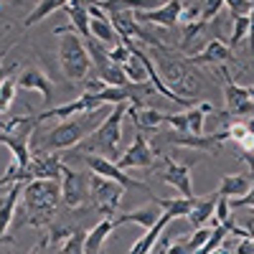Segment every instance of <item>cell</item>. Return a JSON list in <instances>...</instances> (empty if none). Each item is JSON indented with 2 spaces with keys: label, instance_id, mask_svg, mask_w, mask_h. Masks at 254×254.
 Returning a JSON list of instances; mask_svg holds the SVG:
<instances>
[{
  "label": "cell",
  "instance_id": "50",
  "mask_svg": "<svg viewBox=\"0 0 254 254\" xmlns=\"http://www.w3.org/2000/svg\"><path fill=\"white\" fill-rule=\"evenodd\" d=\"M247 92H249V97L254 99V84H252V87H247Z\"/></svg>",
  "mask_w": 254,
  "mask_h": 254
},
{
  "label": "cell",
  "instance_id": "34",
  "mask_svg": "<svg viewBox=\"0 0 254 254\" xmlns=\"http://www.w3.org/2000/svg\"><path fill=\"white\" fill-rule=\"evenodd\" d=\"M198 5H201V23H208L224 8V0H198Z\"/></svg>",
  "mask_w": 254,
  "mask_h": 254
},
{
  "label": "cell",
  "instance_id": "2",
  "mask_svg": "<svg viewBox=\"0 0 254 254\" xmlns=\"http://www.w3.org/2000/svg\"><path fill=\"white\" fill-rule=\"evenodd\" d=\"M23 203L28 211V226H46L56 216V203L61 198V181H28L23 186Z\"/></svg>",
  "mask_w": 254,
  "mask_h": 254
},
{
  "label": "cell",
  "instance_id": "31",
  "mask_svg": "<svg viewBox=\"0 0 254 254\" xmlns=\"http://www.w3.org/2000/svg\"><path fill=\"white\" fill-rule=\"evenodd\" d=\"M69 3H74V0H41V3L33 8V13L23 20V23L31 28V26H36V23H41L46 15H51V13H56V10H64Z\"/></svg>",
  "mask_w": 254,
  "mask_h": 254
},
{
  "label": "cell",
  "instance_id": "23",
  "mask_svg": "<svg viewBox=\"0 0 254 254\" xmlns=\"http://www.w3.org/2000/svg\"><path fill=\"white\" fill-rule=\"evenodd\" d=\"M127 115H130V120L140 127V130H158V127L168 120L165 112H160L155 107H140V104H130Z\"/></svg>",
  "mask_w": 254,
  "mask_h": 254
},
{
  "label": "cell",
  "instance_id": "17",
  "mask_svg": "<svg viewBox=\"0 0 254 254\" xmlns=\"http://www.w3.org/2000/svg\"><path fill=\"white\" fill-rule=\"evenodd\" d=\"M219 190H214V193H208V196H201L193 201V208H190V214L186 216L188 224L193 226V229H203L206 224L214 221V214H216V206H219Z\"/></svg>",
  "mask_w": 254,
  "mask_h": 254
},
{
  "label": "cell",
  "instance_id": "27",
  "mask_svg": "<svg viewBox=\"0 0 254 254\" xmlns=\"http://www.w3.org/2000/svg\"><path fill=\"white\" fill-rule=\"evenodd\" d=\"M0 145H5L8 150H10V155H13V160L23 168V171H28V165H31V150H28V140H20V137H13V135H8V132H0Z\"/></svg>",
  "mask_w": 254,
  "mask_h": 254
},
{
  "label": "cell",
  "instance_id": "15",
  "mask_svg": "<svg viewBox=\"0 0 254 254\" xmlns=\"http://www.w3.org/2000/svg\"><path fill=\"white\" fill-rule=\"evenodd\" d=\"M231 140L229 135V127H221V130H216L214 135H176L173 142L181 145V147H190V150H203V153H219L221 150V145Z\"/></svg>",
  "mask_w": 254,
  "mask_h": 254
},
{
  "label": "cell",
  "instance_id": "20",
  "mask_svg": "<svg viewBox=\"0 0 254 254\" xmlns=\"http://www.w3.org/2000/svg\"><path fill=\"white\" fill-rule=\"evenodd\" d=\"M115 221L112 219H102L94 229H89L87 234H84V254H102L104 249V242L110 239V234L115 231Z\"/></svg>",
  "mask_w": 254,
  "mask_h": 254
},
{
  "label": "cell",
  "instance_id": "47",
  "mask_svg": "<svg viewBox=\"0 0 254 254\" xmlns=\"http://www.w3.org/2000/svg\"><path fill=\"white\" fill-rule=\"evenodd\" d=\"M211 254H231V244H229V242H224V247H219L216 252H211Z\"/></svg>",
  "mask_w": 254,
  "mask_h": 254
},
{
  "label": "cell",
  "instance_id": "10",
  "mask_svg": "<svg viewBox=\"0 0 254 254\" xmlns=\"http://www.w3.org/2000/svg\"><path fill=\"white\" fill-rule=\"evenodd\" d=\"M102 107H107V104H104L97 94L84 92L81 97H76V99H71V102H66V104H59V107H54V110H46V112L36 115V127H38L41 122H46V120H66V117L87 115V112H99Z\"/></svg>",
  "mask_w": 254,
  "mask_h": 254
},
{
  "label": "cell",
  "instance_id": "33",
  "mask_svg": "<svg viewBox=\"0 0 254 254\" xmlns=\"http://www.w3.org/2000/svg\"><path fill=\"white\" fill-rule=\"evenodd\" d=\"M244 38H249V15H239V18H234V26H231V38H229V46H239Z\"/></svg>",
  "mask_w": 254,
  "mask_h": 254
},
{
  "label": "cell",
  "instance_id": "44",
  "mask_svg": "<svg viewBox=\"0 0 254 254\" xmlns=\"http://www.w3.org/2000/svg\"><path fill=\"white\" fill-rule=\"evenodd\" d=\"M249 51L254 54V3H252V10H249Z\"/></svg>",
  "mask_w": 254,
  "mask_h": 254
},
{
  "label": "cell",
  "instance_id": "36",
  "mask_svg": "<svg viewBox=\"0 0 254 254\" xmlns=\"http://www.w3.org/2000/svg\"><path fill=\"white\" fill-rule=\"evenodd\" d=\"M110 59H112V64H117V66H125V64L132 61V51H130V46H127L125 41H122L120 46L110 49Z\"/></svg>",
  "mask_w": 254,
  "mask_h": 254
},
{
  "label": "cell",
  "instance_id": "45",
  "mask_svg": "<svg viewBox=\"0 0 254 254\" xmlns=\"http://www.w3.org/2000/svg\"><path fill=\"white\" fill-rule=\"evenodd\" d=\"M13 71H15V66H5L3 56H0V84H3V81L8 79V74H13Z\"/></svg>",
  "mask_w": 254,
  "mask_h": 254
},
{
  "label": "cell",
  "instance_id": "13",
  "mask_svg": "<svg viewBox=\"0 0 254 254\" xmlns=\"http://www.w3.org/2000/svg\"><path fill=\"white\" fill-rule=\"evenodd\" d=\"M153 163H155V150L150 147L145 135H137L132 145L117 158V165L122 171H127V168H150Z\"/></svg>",
  "mask_w": 254,
  "mask_h": 254
},
{
  "label": "cell",
  "instance_id": "18",
  "mask_svg": "<svg viewBox=\"0 0 254 254\" xmlns=\"http://www.w3.org/2000/svg\"><path fill=\"white\" fill-rule=\"evenodd\" d=\"M193 66H206V64H214V66H224L226 61H231V46L224 44V41L214 38V41H208L206 49L196 56H190L188 59Z\"/></svg>",
  "mask_w": 254,
  "mask_h": 254
},
{
  "label": "cell",
  "instance_id": "46",
  "mask_svg": "<svg viewBox=\"0 0 254 254\" xmlns=\"http://www.w3.org/2000/svg\"><path fill=\"white\" fill-rule=\"evenodd\" d=\"M244 229H247V234H249V239H254V216H249V221L244 224Z\"/></svg>",
  "mask_w": 254,
  "mask_h": 254
},
{
  "label": "cell",
  "instance_id": "32",
  "mask_svg": "<svg viewBox=\"0 0 254 254\" xmlns=\"http://www.w3.org/2000/svg\"><path fill=\"white\" fill-rule=\"evenodd\" d=\"M97 79H102L107 87H127L130 84V79H127V74L122 71V66H117V64H107V66L97 69Z\"/></svg>",
  "mask_w": 254,
  "mask_h": 254
},
{
  "label": "cell",
  "instance_id": "16",
  "mask_svg": "<svg viewBox=\"0 0 254 254\" xmlns=\"http://www.w3.org/2000/svg\"><path fill=\"white\" fill-rule=\"evenodd\" d=\"M61 168H64V160L56 153H41L31 158L28 176L31 181H61Z\"/></svg>",
  "mask_w": 254,
  "mask_h": 254
},
{
  "label": "cell",
  "instance_id": "41",
  "mask_svg": "<svg viewBox=\"0 0 254 254\" xmlns=\"http://www.w3.org/2000/svg\"><path fill=\"white\" fill-rule=\"evenodd\" d=\"M168 254H193L190 252V244H188V237H183L178 244H171V252Z\"/></svg>",
  "mask_w": 254,
  "mask_h": 254
},
{
  "label": "cell",
  "instance_id": "6",
  "mask_svg": "<svg viewBox=\"0 0 254 254\" xmlns=\"http://www.w3.org/2000/svg\"><path fill=\"white\" fill-rule=\"evenodd\" d=\"M84 158V163H87V168L94 173V176H102V178H110V181H115V183H120L125 190L127 188H132V190H142V193H147L150 198H158L153 190H150V186H145L142 181H137V178H130L122 168L115 163V160H110V158H102V155H81Z\"/></svg>",
  "mask_w": 254,
  "mask_h": 254
},
{
  "label": "cell",
  "instance_id": "22",
  "mask_svg": "<svg viewBox=\"0 0 254 254\" xmlns=\"http://www.w3.org/2000/svg\"><path fill=\"white\" fill-rule=\"evenodd\" d=\"M66 15H69V20H71V28H74V33H79L81 38H92V31H89V20H92V15H89V3L87 0H74V3H69L66 8Z\"/></svg>",
  "mask_w": 254,
  "mask_h": 254
},
{
  "label": "cell",
  "instance_id": "14",
  "mask_svg": "<svg viewBox=\"0 0 254 254\" xmlns=\"http://www.w3.org/2000/svg\"><path fill=\"white\" fill-rule=\"evenodd\" d=\"M160 178L173 186L183 198H193V178H190V168L186 163H176L173 158H165V168Z\"/></svg>",
  "mask_w": 254,
  "mask_h": 254
},
{
  "label": "cell",
  "instance_id": "24",
  "mask_svg": "<svg viewBox=\"0 0 254 254\" xmlns=\"http://www.w3.org/2000/svg\"><path fill=\"white\" fill-rule=\"evenodd\" d=\"M18 87L28 89V92H38L44 99H51V79L46 76V71L41 69H26L23 74L18 76Z\"/></svg>",
  "mask_w": 254,
  "mask_h": 254
},
{
  "label": "cell",
  "instance_id": "49",
  "mask_svg": "<svg viewBox=\"0 0 254 254\" xmlns=\"http://www.w3.org/2000/svg\"><path fill=\"white\" fill-rule=\"evenodd\" d=\"M247 130L254 135V117H249V120H247Z\"/></svg>",
  "mask_w": 254,
  "mask_h": 254
},
{
  "label": "cell",
  "instance_id": "39",
  "mask_svg": "<svg viewBox=\"0 0 254 254\" xmlns=\"http://www.w3.org/2000/svg\"><path fill=\"white\" fill-rule=\"evenodd\" d=\"M231 208H254V173H252V188H249V193L242 196V198H234V201H231Z\"/></svg>",
  "mask_w": 254,
  "mask_h": 254
},
{
  "label": "cell",
  "instance_id": "51",
  "mask_svg": "<svg viewBox=\"0 0 254 254\" xmlns=\"http://www.w3.org/2000/svg\"><path fill=\"white\" fill-rule=\"evenodd\" d=\"M0 3H13V0H0Z\"/></svg>",
  "mask_w": 254,
  "mask_h": 254
},
{
  "label": "cell",
  "instance_id": "9",
  "mask_svg": "<svg viewBox=\"0 0 254 254\" xmlns=\"http://www.w3.org/2000/svg\"><path fill=\"white\" fill-rule=\"evenodd\" d=\"M61 198L69 208H81L92 198L89 176H81L79 171H74V168H69L64 163V168H61Z\"/></svg>",
  "mask_w": 254,
  "mask_h": 254
},
{
  "label": "cell",
  "instance_id": "35",
  "mask_svg": "<svg viewBox=\"0 0 254 254\" xmlns=\"http://www.w3.org/2000/svg\"><path fill=\"white\" fill-rule=\"evenodd\" d=\"M13 99H15V81L13 79H5L3 84H0V115L10 107Z\"/></svg>",
  "mask_w": 254,
  "mask_h": 254
},
{
  "label": "cell",
  "instance_id": "30",
  "mask_svg": "<svg viewBox=\"0 0 254 254\" xmlns=\"http://www.w3.org/2000/svg\"><path fill=\"white\" fill-rule=\"evenodd\" d=\"M208 112H214V104H211V102H201V104L188 107V112H186L188 135H196V137L203 135V122H206V115H208Z\"/></svg>",
  "mask_w": 254,
  "mask_h": 254
},
{
  "label": "cell",
  "instance_id": "28",
  "mask_svg": "<svg viewBox=\"0 0 254 254\" xmlns=\"http://www.w3.org/2000/svg\"><path fill=\"white\" fill-rule=\"evenodd\" d=\"M193 201L196 198H183V196L181 198H163V196L153 198V203L163 208V214L173 216V219H186L190 214V208H193Z\"/></svg>",
  "mask_w": 254,
  "mask_h": 254
},
{
  "label": "cell",
  "instance_id": "7",
  "mask_svg": "<svg viewBox=\"0 0 254 254\" xmlns=\"http://www.w3.org/2000/svg\"><path fill=\"white\" fill-rule=\"evenodd\" d=\"M89 190H92V201L97 206V211H102L104 219H115L117 216V208L122 203L125 196V188L110 178H102V176H89Z\"/></svg>",
  "mask_w": 254,
  "mask_h": 254
},
{
  "label": "cell",
  "instance_id": "11",
  "mask_svg": "<svg viewBox=\"0 0 254 254\" xmlns=\"http://www.w3.org/2000/svg\"><path fill=\"white\" fill-rule=\"evenodd\" d=\"M186 5L183 0H165L158 8H147V10H135L137 23H153V26H163V28H173L181 23Z\"/></svg>",
  "mask_w": 254,
  "mask_h": 254
},
{
  "label": "cell",
  "instance_id": "8",
  "mask_svg": "<svg viewBox=\"0 0 254 254\" xmlns=\"http://www.w3.org/2000/svg\"><path fill=\"white\" fill-rule=\"evenodd\" d=\"M221 76H224V99H226V112L224 117H254V99L249 97L247 87H239L231 76V71L226 69V64L221 66Z\"/></svg>",
  "mask_w": 254,
  "mask_h": 254
},
{
  "label": "cell",
  "instance_id": "29",
  "mask_svg": "<svg viewBox=\"0 0 254 254\" xmlns=\"http://www.w3.org/2000/svg\"><path fill=\"white\" fill-rule=\"evenodd\" d=\"M97 8H102L104 13H125V10H147L150 8V0H89Z\"/></svg>",
  "mask_w": 254,
  "mask_h": 254
},
{
  "label": "cell",
  "instance_id": "38",
  "mask_svg": "<svg viewBox=\"0 0 254 254\" xmlns=\"http://www.w3.org/2000/svg\"><path fill=\"white\" fill-rule=\"evenodd\" d=\"M165 122L171 125L173 130H178V135H188V120H186V112H183V115H168Z\"/></svg>",
  "mask_w": 254,
  "mask_h": 254
},
{
  "label": "cell",
  "instance_id": "37",
  "mask_svg": "<svg viewBox=\"0 0 254 254\" xmlns=\"http://www.w3.org/2000/svg\"><path fill=\"white\" fill-rule=\"evenodd\" d=\"M252 3H254V0H224V5H229V10H231V15H234V18L249 15Z\"/></svg>",
  "mask_w": 254,
  "mask_h": 254
},
{
  "label": "cell",
  "instance_id": "40",
  "mask_svg": "<svg viewBox=\"0 0 254 254\" xmlns=\"http://www.w3.org/2000/svg\"><path fill=\"white\" fill-rule=\"evenodd\" d=\"M201 28H203V23H188V26H183V44H188L190 38H196L201 33Z\"/></svg>",
  "mask_w": 254,
  "mask_h": 254
},
{
  "label": "cell",
  "instance_id": "48",
  "mask_svg": "<svg viewBox=\"0 0 254 254\" xmlns=\"http://www.w3.org/2000/svg\"><path fill=\"white\" fill-rule=\"evenodd\" d=\"M244 160H247V165H249V171L254 173V155H244Z\"/></svg>",
  "mask_w": 254,
  "mask_h": 254
},
{
  "label": "cell",
  "instance_id": "1",
  "mask_svg": "<svg viewBox=\"0 0 254 254\" xmlns=\"http://www.w3.org/2000/svg\"><path fill=\"white\" fill-rule=\"evenodd\" d=\"M153 61L165 81V87L171 89L176 97L186 99V102H193V97L203 89V81L198 74V66H193L188 59L178 56L171 46H160L153 49Z\"/></svg>",
  "mask_w": 254,
  "mask_h": 254
},
{
  "label": "cell",
  "instance_id": "3",
  "mask_svg": "<svg viewBox=\"0 0 254 254\" xmlns=\"http://www.w3.org/2000/svg\"><path fill=\"white\" fill-rule=\"evenodd\" d=\"M127 107L130 104H115V107L104 115L99 127L89 135V140L84 142V155H102L117 163L120 142H122V120L127 117Z\"/></svg>",
  "mask_w": 254,
  "mask_h": 254
},
{
  "label": "cell",
  "instance_id": "5",
  "mask_svg": "<svg viewBox=\"0 0 254 254\" xmlns=\"http://www.w3.org/2000/svg\"><path fill=\"white\" fill-rule=\"evenodd\" d=\"M97 112H87L79 115L76 120H64L56 127L46 132L44 142H41V150L44 153H61V150H71V147L81 145L84 137L92 135L97 130Z\"/></svg>",
  "mask_w": 254,
  "mask_h": 254
},
{
  "label": "cell",
  "instance_id": "19",
  "mask_svg": "<svg viewBox=\"0 0 254 254\" xmlns=\"http://www.w3.org/2000/svg\"><path fill=\"white\" fill-rule=\"evenodd\" d=\"M249 188H252V173H229V176H224L221 178V183H219V196H224V198H242V196H247L249 193Z\"/></svg>",
  "mask_w": 254,
  "mask_h": 254
},
{
  "label": "cell",
  "instance_id": "21",
  "mask_svg": "<svg viewBox=\"0 0 254 254\" xmlns=\"http://www.w3.org/2000/svg\"><path fill=\"white\" fill-rule=\"evenodd\" d=\"M23 186H26V183H15L8 193H5V198L0 201V239L8 237V229H10V224H13V219H15L18 198L23 196Z\"/></svg>",
  "mask_w": 254,
  "mask_h": 254
},
{
  "label": "cell",
  "instance_id": "25",
  "mask_svg": "<svg viewBox=\"0 0 254 254\" xmlns=\"http://www.w3.org/2000/svg\"><path fill=\"white\" fill-rule=\"evenodd\" d=\"M160 216H163V214H158V208H155V206H145V208L130 211V214H117L112 221H115V226H122V224H137V226H142V229L147 231L150 226L158 224Z\"/></svg>",
  "mask_w": 254,
  "mask_h": 254
},
{
  "label": "cell",
  "instance_id": "42",
  "mask_svg": "<svg viewBox=\"0 0 254 254\" xmlns=\"http://www.w3.org/2000/svg\"><path fill=\"white\" fill-rule=\"evenodd\" d=\"M168 252H171V242H168L165 237H160V239H158V244L150 249V254H168Z\"/></svg>",
  "mask_w": 254,
  "mask_h": 254
},
{
  "label": "cell",
  "instance_id": "26",
  "mask_svg": "<svg viewBox=\"0 0 254 254\" xmlns=\"http://www.w3.org/2000/svg\"><path fill=\"white\" fill-rule=\"evenodd\" d=\"M173 221V216H168V214H163L160 219H158V224L155 226H150L142 234V239H137L135 244H132V249H130V254H150V249L158 244V239L163 237V231H165V226Z\"/></svg>",
  "mask_w": 254,
  "mask_h": 254
},
{
  "label": "cell",
  "instance_id": "4",
  "mask_svg": "<svg viewBox=\"0 0 254 254\" xmlns=\"http://www.w3.org/2000/svg\"><path fill=\"white\" fill-rule=\"evenodd\" d=\"M54 33L61 36L59 38V64H61L64 76L69 81H87L89 69H92L87 41H81V36H76L71 26L54 28Z\"/></svg>",
  "mask_w": 254,
  "mask_h": 254
},
{
  "label": "cell",
  "instance_id": "43",
  "mask_svg": "<svg viewBox=\"0 0 254 254\" xmlns=\"http://www.w3.org/2000/svg\"><path fill=\"white\" fill-rule=\"evenodd\" d=\"M237 254H254V239H242L239 247H237Z\"/></svg>",
  "mask_w": 254,
  "mask_h": 254
},
{
  "label": "cell",
  "instance_id": "12",
  "mask_svg": "<svg viewBox=\"0 0 254 254\" xmlns=\"http://www.w3.org/2000/svg\"><path fill=\"white\" fill-rule=\"evenodd\" d=\"M87 3H89V0H87ZM89 15H92L89 31H92V38H94V41H99L102 46H110V49H115V46L122 44L120 33H117L115 26H112L110 13H104L102 8H97L94 3H89Z\"/></svg>",
  "mask_w": 254,
  "mask_h": 254
}]
</instances>
